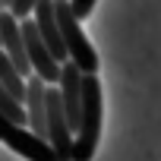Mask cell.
I'll return each instance as SVG.
<instances>
[{
  "label": "cell",
  "mask_w": 161,
  "mask_h": 161,
  "mask_svg": "<svg viewBox=\"0 0 161 161\" xmlns=\"http://www.w3.org/2000/svg\"><path fill=\"white\" fill-rule=\"evenodd\" d=\"M101 120H104V104H101V82L98 76L82 79V123L76 133L73 145V161H92L101 136Z\"/></svg>",
  "instance_id": "1"
},
{
  "label": "cell",
  "mask_w": 161,
  "mask_h": 161,
  "mask_svg": "<svg viewBox=\"0 0 161 161\" xmlns=\"http://www.w3.org/2000/svg\"><path fill=\"white\" fill-rule=\"evenodd\" d=\"M57 3V22H60V32H63V44H66V54H69V63H76L86 76H95L98 73V54L95 47L89 44L82 25H79L69 0H54Z\"/></svg>",
  "instance_id": "2"
},
{
  "label": "cell",
  "mask_w": 161,
  "mask_h": 161,
  "mask_svg": "<svg viewBox=\"0 0 161 161\" xmlns=\"http://www.w3.org/2000/svg\"><path fill=\"white\" fill-rule=\"evenodd\" d=\"M0 142H3L7 148H13L25 161H57V155H54L47 139L35 136L29 126H19V123H13L3 114H0Z\"/></svg>",
  "instance_id": "3"
},
{
  "label": "cell",
  "mask_w": 161,
  "mask_h": 161,
  "mask_svg": "<svg viewBox=\"0 0 161 161\" xmlns=\"http://www.w3.org/2000/svg\"><path fill=\"white\" fill-rule=\"evenodd\" d=\"M47 142L57 155V161H73V145H76V133L66 120V108L60 98V89L51 86L47 89Z\"/></svg>",
  "instance_id": "4"
},
{
  "label": "cell",
  "mask_w": 161,
  "mask_h": 161,
  "mask_svg": "<svg viewBox=\"0 0 161 161\" xmlns=\"http://www.w3.org/2000/svg\"><path fill=\"white\" fill-rule=\"evenodd\" d=\"M0 38H3V54L16 63V69L29 79L32 76V63H29V51H25V35H22V22L3 10L0 13Z\"/></svg>",
  "instance_id": "5"
},
{
  "label": "cell",
  "mask_w": 161,
  "mask_h": 161,
  "mask_svg": "<svg viewBox=\"0 0 161 161\" xmlns=\"http://www.w3.org/2000/svg\"><path fill=\"white\" fill-rule=\"evenodd\" d=\"M82 79L86 73L76 63H63V76H60V98L66 108V120L73 126V133H79V123H82Z\"/></svg>",
  "instance_id": "6"
},
{
  "label": "cell",
  "mask_w": 161,
  "mask_h": 161,
  "mask_svg": "<svg viewBox=\"0 0 161 161\" xmlns=\"http://www.w3.org/2000/svg\"><path fill=\"white\" fill-rule=\"evenodd\" d=\"M47 82L38 76H29V95H25V114H29V130L41 139H47Z\"/></svg>",
  "instance_id": "7"
},
{
  "label": "cell",
  "mask_w": 161,
  "mask_h": 161,
  "mask_svg": "<svg viewBox=\"0 0 161 161\" xmlns=\"http://www.w3.org/2000/svg\"><path fill=\"white\" fill-rule=\"evenodd\" d=\"M0 82L10 89V95H13L19 104H25V95H29V79L16 69V63H13L3 51H0Z\"/></svg>",
  "instance_id": "8"
},
{
  "label": "cell",
  "mask_w": 161,
  "mask_h": 161,
  "mask_svg": "<svg viewBox=\"0 0 161 161\" xmlns=\"http://www.w3.org/2000/svg\"><path fill=\"white\" fill-rule=\"evenodd\" d=\"M0 114L3 117H10L13 123H19V126H29V114H25V104H19L13 95H10V89L0 82Z\"/></svg>",
  "instance_id": "9"
},
{
  "label": "cell",
  "mask_w": 161,
  "mask_h": 161,
  "mask_svg": "<svg viewBox=\"0 0 161 161\" xmlns=\"http://www.w3.org/2000/svg\"><path fill=\"white\" fill-rule=\"evenodd\" d=\"M38 3H41V0H16V3L10 7V13H13L19 22H25V19H32V13L38 10Z\"/></svg>",
  "instance_id": "10"
},
{
  "label": "cell",
  "mask_w": 161,
  "mask_h": 161,
  "mask_svg": "<svg viewBox=\"0 0 161 161\" xmlns=\"http://www.w3.org/2000/svg\"><path fill=\"white\" fill-rule=\"evenodd\" d=\"M95 3H98V0H69V7H73V13H76V19H79V22L92 16Z\"/></svg>",
  "instance_id": "11"
},
{
  "label": "cell",
  "mask_w": 161,
  "mask_h": 161,
  "mask_svg": "<svg viewBox=\"0 0 161 161\" xmlns=\"http://www.w3.org/2000/svg\"><path fill=\"white\" fill-rule=\"evenodd\" d=\"M13 3H16V0H3V7H7V10H10V7H13Z\"/></svg>",
  "instance_id": "12"
},
{
  "label": "cell",
  "mask_w": 161,
  "mask_h": 161,
  "mask_svg": "<svg viewBox=\"0 0 161 161\" xmlns=\"http://www.w3.org/2000/svg\"><path fill=\"white\" fill-rule=\"evenodd\" d=\"M3 10H7V7H3V0H0V13H3Z\"/></svg>",
  "instance_id": "13"
},
{
  "label": "cell",
  "mask_w": 161,
  "mask_h": 161,
  "mask_svg": "<svg viewBox=\"0 0 161 161\" xmlns=\"http://www.w3.org/2000/svg\"><path fill=\"white\" fill-rule=\"evenodd\" d=\"M0 51H3V38H0Z\"/></svg>",
  "instance_id": "14"
}]
</instances>
